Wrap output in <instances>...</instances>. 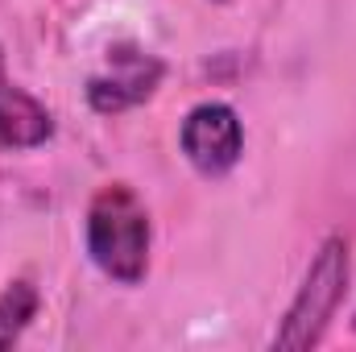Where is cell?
I'll return each instance as SVG.
<instances>
[{
    "mask_svg": "<svg viewBox=\"0 0 356 352\" xmlns=\"http://www.w3.org/2000/svg\"><path fill=\"white\" fill-rule=\"evenodd\" d=\"M162 75H166V63L158 54L137 50V46H112L108 50V67L88 79V104L99 116L129 112V108L145 104L158 91Z\"/></svg>",
    "mask_w": 356,
    "mask_h": 352,
    "instance_id": "277c9868",
    "label": "cell"
},
{
    "mask_svg": "<svg viewBox=\"0 0 356 352\" xmlns=\"http://www.w3.org/2000/svg\"><path fill=\"white\" fill-rule=\"evenodd\" d=\"M50 137H54L50 108L8 79L4 54H0V145L4 150H38Z\"/></svg>",
    "mask_w": 356,
    "mask_h": 352,
    "instance_id": "5b68a950",
    "label": "cell"
},
{
    "mask_svg": "<svg viewBox=\"0 0 356 352\" xmlns=\"http://www.w3.org/2000/svg\"><path fill=\"white\" fill-rule=\"evenodd\" d=\"M220 4H224V0H220Z\"/></svg>",
    "mask_w": 356,
    "mask_h": 352,
    "instance_id": "ba28073f",
    "label": "cell"
},
{
    "mask_svg": "<svg viewBox=\"0 0 356 352\" xmlns=\"http://www.w3.org/2000/svg\"><path fill=\"white\" fill-rule=\"evenodd\" d=\"M178 145H182V158L203 178H220L245 154V125L232 104L203 99L186 112V120L178 129Z\"/></svg>",
    "mask_w": 356,
    "mask_h": 352,
    "instance_id": "3957f363",
    "label": "cell"
},
{
    "mask_svg": "<svg viewBox=\"0 0 356 352\" xmlns=\"http://www.w3.org/2000/svg\"><path fill=\"white\" fill-rule=\"evenodd\" d=\"M348 290V241L344 237H327L315 257L307 265L277 332H273V349L282 352H307L323 340V332L332 328L340 303Z\"/></svg>",
    "mask_w": 356,
    "mask_h": 352,
    "instance_id": "7a4b0ae2",
    "label": "cell"
},
{
    "mask_svg": "<svg viewBox=\"0 0 356 352\" xmlns=\"http://www.w3.org/2000/svg\"><path fill=\"white\" fill-rule=\"evenodd\" d=\"M353 332H356V315H353Z\"/></svg>",
    "mask_w": 356,
    "mask_h": 352,
    "instance_id": "52a82bcc",
    "label": "cell"
},
{
    "mask_svg": "<svg viewBox=\"0 0 356 352\" xmlns=\"http://www.w3.org/2000/svg\"><path fill=\"white\" fill-rule=\"evenodd\" d=\"M149 211L129 182H108L88 203V257L120 286H137L149 273Z\"/></svg>",
    "mask_w": 356,
    "mask_h": 352,
    "instance_id": "6da1fadb",
    "label": "cell"
},
{
    "mask_svg": "<svg viewBox=\"0 0 356 352\" xmlns=\"http://www.w3.org/2000/svg\"><path fill=\"white\" fill-rule=\"evenodd\" d=\"M38 307H42L38 286L25 282V278L8 282V286L0 290V352L13 349V344L25 336V328L38 319Z\"/></svg>",
    "mask_w": 356,
    "mask_h": 352,
    "instance_id": "8992f818",
    "label": "cell"
}]
</instances>
